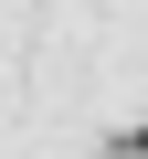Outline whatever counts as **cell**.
<instances>
[{
    "label": "cell",
    "mask_w": 148,
    "mask_h": 159,
    "mask_svg": "<svg viewBox=\"0 0 148 159\" xmlns=\"http://www.w3.org/2000/svg\"><path fill=\"white\" fill-rule=\"evenodd\" d=\"M127 159H148V127H137V138H127Z\"/></svg>",
    "instance_id": "1"
}]
</instances>
